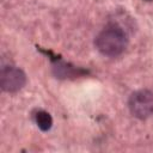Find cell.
<instances>
[{"mask_svg": "<svg viewBox=\"0 0 153 153\" xmlns=\"http://www.w3.org/2000/svg\"><path fill=\"white\" fill-rule=\"evenodd\" d=\"M26 84V75L19 67L5 66L0 71V87L2 91L14 93L22 90Z\"/></svg>", "mask_w": 153, "mask_h": 153, "instance_id": "3", "label": "cell"}, {"mask_svg": "<svg viewBox=\"0 0 153 153\" xmlns=\"http://www.w3.org/2000/svg\"><path fill=\"white\" fill-rule=\"evenodd\" d=\"M147 1H151V0H147Z\"/></svg>", "mask_w": 153, "mask_h": 153, "instance_id": "5", "label": "cell"}, {"mask_svg": "<svg viewBox=\"0 0 153 153\" xmlns=\"http://www.w3.org/2000/svg\"><path fill=\"white\" fill-rule=\"evenodd\" d=\"M94 45L104 56H118L128 45V36L118 25H108L96 37Z\"/></svg>", "mask_w": 153, "mask_h": 153, "instance_id": "1", "label": "cell"}, {"mask_svg": "<svg viewBox=\"0 0 153 153\" xmlns=\"http://www.w3.org/2000/svg\"><path fill=\"white\" fill-rule=\"evenodd\" d=\"M130 114L139 118L146 120L153 115V92L146 88L133 92L128 99Z\"/></svg>", "mask_w": 153, "mask_h": 153, "instance_id": "2", "label": "cell"}, {"mask_svg": "<svg viewBox=\"0 0 153 153\" xmlns=\"http://www.w3.org/2000/svg\"><path fill=\"white\" fill-rule=\"evenodd\" d=\"M33 118H35V122H36L37 127L42 131H48L53 126V118H51L50 114L44 111V110L36 111L35 115H33Z\"/></svg>", "mask_w": 153, "mask_h": 153, "instance_id": "4", "label": "cell"}]
</instances>
